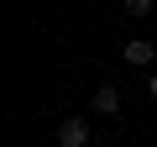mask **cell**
<instances>
[{
  "mask_svg": "<svg viewBox=\"0 0 157 147\" xmlns=\"http://www.w3.org/2000/svg\"><path fill=\"white\" fill-rule=\"evenodd\" d=\"M89 110H94V116H121V89H115V84H100L94 100H89Z\"/></svg>",
  "mask_w": 157,
  "mask_h": 147,
  "instance_id": "3",
  "label": "cell"
},
{
  "mask_svg": "<svg viewBox=\"0 0 157 147\" xmlns=\"http://www.w3.org/2000/svg\"><path fill=\"white\" fill-rule=\"evenodd\" d=\"M58 147H89V121H84V116L58 121Z\"/></svg>",
  "mask_w": 157,
  "mask_h": 147,
  "instance_id": "1",
  "label": "cell"
},
{
  "mask_svg": "<svg viewBox=\"0 0 157 147\" xmlns=\"http://www.w3.org/2000/svg\"><path fill=\"white\" fill-rule=\"evenodd\" d=\"M121 6H126V16H147V11H152V0H121Z\"/></svg>",
  "mask_w": 157,
  "mask_h": 147,
  "instance_id": "4",
  "label": "cell"
},
{
  "mask_svg": "<svg viewBox=\"0 0 157 147\" xmlns=\"http://www.w3.org/2000/svg\"><path fill=\"white\" fill-rule=\"evenodd\" d=\"M147 89H152V100H157V74H152V79H147Z\"/></svg>",
  "mask_w": 157,
  "mask_h": 147,
  "instance_id": "5",
  "label": "cell"
},
{
  "mask_svg": "<svg viewBox=\"0 0 157 147\" xmlns=\"http://www.w3.org/2000/svg\"><path fill=\"white\" fill-rule=\"evenodd\" d=\"M121 58H126V63H136V68H147V63H157V42H147V37H131V42L121 47Z\"/></svg>",
  "mask_w": 157,
  "mask_h": 147,
  "instance_id": "2",
  "label": "cell"
}]
</instances>
